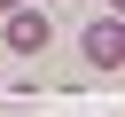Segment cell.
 <instances>
[{"label": "cell", "mask_w": 125, "mask_h": 117, "mask_svg": "<svg viewBox=\"0 0 125 117\" xmlns=\"http://www.w3.org/2000/svg\"><path fill=\"white\" fill-rule=\"evenodd\" d=\"M78 55H86L94 70H117V62H125V23H117V16H102V23H86V39H78Z\"/></svg>", "instance_id": "6da1fadb"}, {"label": "cell", "mask_w": 125, "mask_h": 117, "mask_svg": "<svg viewBox=\"0 0 125 117\" xmlns=\"http://www.w3.org/2000/svg\"><path fill=\"white\" fill-rule=\"evenodd\" d=\"M47 39H55V31H47L39 8H16V16H8V47H16V55H39Z\"/></svg>", "instance_id": "7a4b0ae2"}, {"label": "cell", "mask_w": 125, "mask_h": 117, "mask_svg": "<svg viewBox=\"0 0 125 117\" xmlns=\"http://www.w3.org/2000/svg\"><path fill=\"white\" fill-rule=\"evenodd\" d=\"M16 8H23V0H0V16H16Z\"/></svg>", "instance_id": "3957f363"}, {"label": "cell", "mask_w": 125, "mask_h": 117, "mask_svg": "<svg viewBox=\"0 0 125 117\" xmlns=\"http://www.w3.org/2000/svg\"><path fill=\"white\" fill-rule=\"evenodd\" d=\"M109 8H117V23H125V0H109Z\"/></svg>", "instance_id": "277c9868"}]
</instances>
